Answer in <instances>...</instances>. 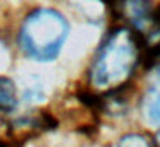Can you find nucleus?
<instances>
[{"instance_id":"f257e3e1","label":"nucleus","mask_w":160,"mask_h":147,"mask_svg":"<svg viewBox=\"0 0 160 147\" xmlns=\"http://www.w3.org/2000/svg\"><path fill=\"white\" fill-rule=\"evenodd\" d=\"M141 60V44L136 33L117 27L107 36L90 67V82L97 91L114 92L129 82Z\"/></svg>"},{"instance_id":"20e7f679","label":"nucleus","mask_w":160,"mask_h":147,"mask_svg":"<svg viewBox=\"0 0 160 147\" xmlns=\"http://www.w3.org/2000/svg\"><path fill=\"white\" fill-rule=\"evenodd\" d=\"M18 103L14 82L7 77H0V113H9Z\"/></svg>"},{"instance_id":"39448f33","label":"nucleus","mask_w":160,"mask_h":147,"mask_svg":"<svg viewBox=\"0 0 160 147\" xmlns=\"http://www.w3.org/2000/svg\"><path fill=\"white\" fill-rule=\"evenodd\" d=\"M117 147H155L145 135H139V133H129V135L122 137L119 140Z\"/></svg>"},{"instance_id":"7ed1b4c3","label":"nucleus","mask_w":160,"mask_h":147,"mask_svg":"<svg viewBox=\"0 0 160 147\" xmlns=\"http://www.w3.org/2000/svg\"><path fill=\"white\" fill-rule=\"evenodd\" d=\"M143 113L150 123L160 126V85L152 87L145 94L143 101Z\"/></svg>"},{"instance_id":"423d86ee","label":"nucleus","mask_w":160,"mask_h":147,"mask_svg":"<svg viewBox=\"0 0 160 147\" xmlns=\"http://www.w3.org/2000/svg\"><path fill=\"white\" fill-rule=\"evenodd\" d=\"M157 75H158V80H160V65H158V74H157Z\"/></svg>"},{"instance_id":"f03ea898","label":"nucleus","mask_w":160,"mask_h":147,"mask_svg":"<svg viewBox=\"0 0 160 147\" xmlns=\"http://www.w3.org/2000/svg\"><path fill=\"white\" fill-rule=\"evenodd\" d=\"M69 34L66 17L55 9L42 7L24 19L19 29V46L38 62L53 60L60 53Z\"/></svg>"}]
</instances>
